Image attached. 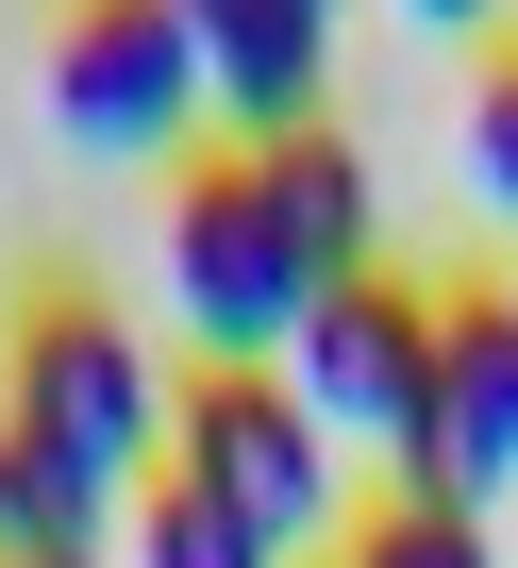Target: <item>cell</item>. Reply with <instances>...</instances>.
Returning a JSON list of instances; mask_svg holds the SVG:
<instances>
[{
    "instance_id": "cell-4",
    "label": "cell",
    "mask_w": 518,
    "mask_h": 568,
    "mask_svg": "<svg viewBox=\"0 0 518 568\" xmlns=\"http://www.w3.org/2000/svg\"><path fill=\"white\" fill-rule=\"evenodd\" d=\"M518 485V284H451L435 302V402L402 435V501L485 518Z\"/></svg>"
},
{
    "instance_id": "cell-1",
    "label": "cell",
    "mask_w": 518,
    "mask_h": 568,
    "mask_svg": "<svg viewBox=\"0 0 518 568\" xmlns=\"http://www.w3.org/2000/svg\"><path fill=\"white\" fill-rule=\"evenodd\" d=\"M0 435L68 452L118 501L167 468V368H151V335L101 284H18V318H0Z\"/></svg>"
},
{
    "instance_id": "cell-6",
    "label": "cell",
    "mask_w": 518,
    "mask_h": 568,
    "mask_svg": "<svg viewBox=\"0 0 518 568\" xmlns=\"http://www.w3.org/2000/svg\"><path fill=\"white\" fill-rule=\"evenodd\" d=\"M285 385H302V418L335 452H402L418 402H435V302H418L402 267H352L335 302L285 335Z\"/></svg>"
},
{
    "instance_id": "cell-13",
    "label": "cell",
    "mask_w": 518,
    "mask_h": 568,
    "mask_svg": "<svg viewBox=\"0 0 518 568\" xmlns=\"http://www.w3.org/2000/svg\"><path fill=\"white\" fill-rule=\"evenodd\" d=\"M418 18H435V34H468V18H485V0H418Z\"/></svg>"
},
{
    "instance_id": "cell-9",
    "label": "cell",
    "mask_w": 518,
    "mask_h": 568,
    "mask_svg": "<svg viewBox=\"0 0 518 568\" xmlns=\"http://www.w3.org/2000/svg\"><path fill=\"white\" fill-rule=\"evenodd\" d=\"M134 501L118 485H84L68 452H34V435H0V568H51V551H101Z\"/></svg>"
},
{
    "instance_id": "cell-14",
    "label": "cell",
    "mask_w": 518,
    "mask_h": 568,
    "mask_svg": "<svg viewBox=\"0 0 518 568\" xmlns=\"http://www.w3.org/2000/svg\"><path fill=\"white\" fill-rule=\"evenodd\" d=\"M51 568H118V551H51Z\"/></svg>"
},
{
    "instance_id": "cell-3",
    "label": "cell",
    "mask_w": 518,
    "mask_h": 568,
    "mask_svg": "<svg viewBox=\"0 0 518 568\" xmlns=\"http://www.w3.org/2000/svg\"><path fill=\"white\" fill-rule=\"evenodd\" d=\"M167 485H201L217 518H251L285 568L352 518V501H335V435L302 418L285 368H184V385H167Z\"/></svg>"
},
{
    "instance_id": "cell-12",
    "label": "cell",
    "mask_w": 518,
    "mask_h": 568,
    "mask_svg": "<svg viewBox=\"0 0 518 568\" xmlns=\"http://www.w3.org/2000/svg\"><path fill=\"white\" fill-rule=\"evenodd\" d=\"M468 184H485V217L518 234V51L468 68Z\"/></svg>"
},
{
    "instance_id": "cell-7",
    "label": "cell",
    "mask_w": 518,
    "mask_h": 568,
    "mask_svg": "<svg viewBox=\"0 0 518 568\" xmlns=\"http://www.w3.org/2000/svg\"><path fill=\"white\" fill-rule=\"evenodd\" d=\"M184 51H201V101L234 118V151H268L335 84V0H184Z\"/></svg>"
},
{
    "instance_id": "cell-11",
    "label": "cell",
    "mask_w": 518,
    "mask_h": 568,
    "mask_svg": "<svg viewBox=\"0 0 518 568\" xmlns=\"http://www.w3.org/2000/svg\"><path fill=\"white\" fill-rule=\"evenodd\" d=\"M335 568H501V551H485V518L385 501V518H352V535H335Z\"/></svg>"
},
{
    "instance_id": "cell-10",
    "label": "cell",
    "mask_w": 518,
    "mask_h": 568,
    "mask_svg": "<svg viewBox=\"0 0 518 568\" xmlns=\"http://www.w3.org/2000/svg\"><path fill=\"white\" fill-rule=\"evenodd\" d=\"M118 568H285V551L251 535V518H217L201 485H167V468H151V485H134V518H118Z\"/></svg>"
},
{
    "instance_id": "cell-5",
    "label": "cell",
    "mask_w": 518,
    "mask_h": 568,
    "mask_svg": "<svg viewBox=\"0 0 518 568\" xmlns=\"http://www.w3.org/2000/svg\"><path fill=\"white\" fill-rule=\"evenodd\" d=\"M51 118L84 151H167L184 168V134L217 118L201 51H184V0H68L51 18Z\"/></svg>"
},
{
    "instance_id": "cell-8",
    "label": "cell",
    "mask_w": 518,
    "mask_h": 568,
    "mask_svg": "<svg viewBox=\"0 0 518 568\" xmlns=\"http://www.w3.org/2000/svg\"><path fill=\"white\" fill-rule=\"evenodd\" d=\"M251 168H268V217H285V251L318 267V302H335V284L368 267V151H352L335 118H302V134H268Z\"/></svg>"
},
{
    "instance_id": "cell-2",
    "label": "cell",
    "mask_w": 518,
    "mask_h": 568,
    "mask_svg": "<svg viewBox=\"0 0 518 568\" xmlns=\"http://www.w3.org/2000/svg\"><path fill=\"white\" fill-rule=\"evenodd\" d=\"M167 318L201 335V368H285V335L318 318V267L285 251L251 151H184L167 168Z\"/></svg>"
}]
</instances>
